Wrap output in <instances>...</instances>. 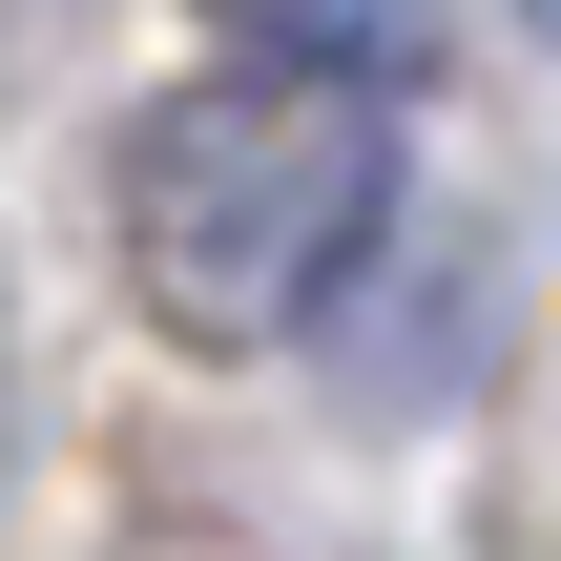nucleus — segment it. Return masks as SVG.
I'll return each instance as SVG.
<instances>
[{"label":"nucleus","mask_w":561,"mask_h":561,"mask_svg":"<svg viewBox=\"0 0 561 561\" xmlns=\"http://www.w3.org/2000/svg\"><path fill=\"white\" fill-rule=\"evenodd\" d=\"M396 208V104L375 83H291V62H208L125 125V291L187 354H291Z\"/></svg>","instance_id":"nucleus-1"},{"label":"nucleus","mask_w":561,"mask_h":561,"mask_svg":"<svg viewBox=\"0 0 561 561\" xmlns=\"http://www.w3.org/2000/svg\"><path fill=\"white\" fill-rule=\"evenodd\" d=\"M229 21V62H291V83H416V0H208Z\"/></svg>","instance_id":"nucleus-2"}]
</instances>
